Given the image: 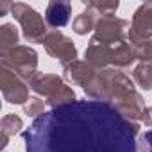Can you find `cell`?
<instances>
[{"instance_id": "6da1fadb", "label": "cell", "mask_w": 152, "mask_h": 152, "mask_svg": "<svg viewBox=\"0 0 152 152\" xmlns=\"http://www.w3.org/2000/svg\"><path fill=\"white\" fill-rule=\"evenodd\" d=\"M138 134L113 102L75 100L39 115L22 138L25 152H138Z\"/></svg>"}, {"instance_id": "7a4b0ae2", "label": "cell", "mask_w": 152, "mask_h": 152, "mask_svg": "<svg viewBox=\"0 0 152 152\" xmlns=\"http://www.w3.org/2000/svg\"><path fill=\"white\" fill-rule=\"evenodd\" d=\"M0 57H2V66L13 70L27 84L38 75V54L31 47L18 45L4 54H0Z\"/></svg>"}, {"instance_id": "3957f363", "label": "cell", "mask_w": 152, "mask_h": 152, "mask_svg": "<svg viewBox=\"0 0 152 152\" xmlns=\"http://www.w3.org/2000/svg\"><path fill=\"white\" fill-rule=\"evenodd\" d=\"M11 15L22 25L23 38L27 41L43 43V39L48 34V29H47V22L36 9H32L31 6H27L23 2H15L11 6Z\"/></svg>"}, {"instance_id": "277c9868", "label": "cell", "mask_w": 152, "mask_h": 152, "mask_svg": "<svg viewBox=\"0 0 152 152\" xmlns=\"http://www.w3.org/2000/svg\"><path fill=\"white\" fill-rule=\"evenodd\" d=\"M129 22L122 20L115 15H107V16H100L95 27V34L93 39L104 45H116L120 41H125L127 38V31H129Z\"/></svg>"}, {"instance_id": "5b68a950", "label": "cell", "mask_w": 152, "mask_h": 152, "mask_svg": "<svg viewBox=\"0 0 152 152\" xmlns=\"http://www.w3.org/2000/svg\"><path fill=\"white\" fill-rule=\"evenodd\" d=\"M41 45L45 47L50 57L57 59L63 64V68L73 61H77V48H75L73 41L68 36H64L61 31H50Z\"/></svg>"}, {"instance_id": "8992f818", "label": "cell", "mask_w": 152, "mask_h": 152, "mask_svg": "<svg viewBox=\"0 0 152 152\" xmlns=\"http://www.w3.org/2000/svg\"><path fill=\"white\" fill-rule=\"evenodd\" d=\"M145 39H152V2H145L134 11L125 38V41H129L132 47Z\"/></svg>"}, {"instance_id": "52a82bcc", "label": "cell", "mask_w": 152, "mask_h": 152, "mask_svg": "<svg viewBox=\"0 0 152 152\" xmlns=\"http://www.w3.org/2000/svg\"><path fill=\"white\" fill-rule=\"evenodd\" d=\"M0 88H2L4 99L9 104H22V106H25L27 100L31 99L27 83L22 81L13 70H9L6 66H2V72H0Z\"/></svg>"}, {"instance_id": "ba28073f", "label": "cell", "mask_w": 152, "mask_h": 152, "mask_svg": "<svg viewBox=\"0 0 152 152\" xmlns=\"http://www.w3.org/2000/svg\"><path fill=\"white\" fill-rule=\"evenodd\" d=\"M100 75L106 83V88L109 91V97H111V102H116L120 100L122 97H125L127 93L134 91V83L132 79H129L127 75L116 68H106V70H100Z\"/></svg>"}, {"instance_id": "9c48e42d", "label": "cell", "mask_w": 152, "mask_h": 152, "mask_svg": "<svg viewBox=\"0 0 152 152\" xmlns=\"http://www.w3.org/2000/svg\"><path fill=\"white\" fill-rule=\"evenodd\" d=\"M99 73V70H95L88 61H73L70 64L64 66V77L75 84L83 86V90L95 79V75Z\"/></svg>"}, {"instance_id": "30bf717a", "label": "cell", "mask_w": 152, "mask_h": 152, "mask_svg": "<svg viewBox=\"0 0 152 152\" xmlns=\"http://www.w3.org/2000/svg\"><path fill=\"white\" fill-rule=\"evenodd\" d=\"M29 86L38 93V95H43L47 100L52 99L54 95H57L61 91V88L64 86L63 79L56 73H39L29 83Z\"/></svg>"}, {"instance_id": "8fae6325", "label": "cell", "mask_w": 152, "mask_h": 152, "mask_svg": "<svg viewBox=\"0 0 152 152\" xmlns=\"http://www.w3.org/2000/svg\"><path fill=\"white\" fill-rule=\"evenodd\" d=\"M115 107L129 120L132 122H138L141 120V115H143V109H145V102H143V97L134 90L131 93H127L125 97H122L120 100L113 102Z\"/></svg>"}, {"instance_id": "7c38bea8", "label": "cell", "mask_w": 152, "mask_h": 152, "mask_svg": "<svg viewBox=\"0 0 152 152\" xmlns=\"http://www.w3.org/2000/svg\"><path fill=\"white\" fill-rule=\"evenodd\" d=\"M72 16V4L70 2H61V0H52L47 6L45 11V22L47 25H50L52 29H59L64 27L70 22Z\"/></svg>"}, {"instance_id": "4fadbf2b", "label": "cell", "mask_w": 152, "mask_h": 152, "mask_svg": "<svg viewBox=\"0 0 152 152\" xmlns=\"http://www.w3.org/2000/svg\"><path fill=\"white\" fill-rule=\"evenodd\" d=\"M84 61H88L95 70H106L111 64V47L95 41L93 38L88 43L86 54H84Z\"/></svg>"}, {"instance_id": "5bb4252c", "label": "cell", "mask_w": 152, "mask_h": 152, "mask_svg": "<svg viewBox=\"0 0 152 152\" xmlns=\"http://www.w3.org/2000/svg\"><path fill=\"white\" fill-rule=\"evenodd\" d=\"M134 48L129 41H120L111 47V64L115 68H127L134 63Z\"/></svg>"}, {"instance_id": "9a60e30c", "label": "cell", "mask_w": 152, "mask_h": 152, "mask_svg": "<svg viewBox=\"0 0 152 152\" xmlns=\"http://www.w3.org/2000/svg\"><path fill=\"white\" fill-rule=\"evenodd\" d=\"M99 18H100V15H99L95 9H91L90 6H86V11H83L81 15L75 16V20H73V23H72V29H73L75 34L84 36V34L95 31Z\"/></svg>"}, {"instance_id": "2e32d148", "label": "cell", "mask_w": 152, "mask_h": 152, "mask_svg": "<svg viewBox=\"0 0 152 152\" xmlns=\"http://www.w3.org/2000/svg\"><path fill=\"white\" fill-rule=\"evenodd\" d=\"M22 127H23V122H22V118L18 115L9 113V115L2 116V122H0V134H2L0 136V148H4L7 145L9 138L18 134Z\"/></svg>"}, {"instance_id": "e0dca14e", "label": "cell", "mask_w": 152, "mask_h": 152, "mask_svg": "<svg viewBox=\"0 0 152 152\" xmlns=\"http://www.w3.org/2000/svg\"><path fill=\"white\" fill-rule=\"evenodd\" d=\"M16 43H18V29L13 23H4L0 27V54L18 47Z\"/></svg>"}, {"instance_id": "ac0fdd59", "label": "cell", "mask_w": 152, "mask_h": 152, "mask_svg": "<svg viewBox=\"0 0 152 152\" xmlns=\"http://www.w3.org/2000/svg\"><path fill=\"white\" fill-rule=\"evenodd\" d=\"M132 77L143 90H150L152 88V63H140L132 72Z\"/></svg>"}, {"instance_id": "d6986e66", "label": "cell", "mask_w": 152, "mask_h": 152, "mask_svg": "<svg viewBox=\"0 0 152 152\" xmlns=\"http://www.w3.org/2000/svg\"><path fill=\"white\" fill-rule=\"evenodd\" d=\"M45 102H47V106H48L50 109H56V107H63V106L73 104V102H75V91H73L70 86L64 84L57 95H54L52 99H48V100H45Z\"/></svg>"}, {"instance_id": "ffe728a7", "label": "cell", "mask_w": 152, "mask_h": 152, "mask_svg": "<svg viewBox=\"0 0 152 152\" xmlns=\"http://www.w3.org/2000/svg\"><path fill=\"white\" fill-rule=\"evenodd\" d=\"M132 48H134L136 59H140L141 63H152V39H145L134 45Z\"/></svg>"}, {"instance_id": "44dd1931", "label": "cell", "mask_w": 152, "mask_h": 152, "mask_svg": "<svg viewBox=\"0 0 152 152\" xmlns=\"http://www.w3.org/2000/svg\"><path fill=\"white\" fill-rule=\"evenodd\" d=\"M45 106H47V102L41 100L39 97H31V99L27 100V104L23 106V111H25V115L36 116V118H38L39 115L45 113Z\"/></svg>"}, {"instance_id": "7402d4cb", "label": "cell", "mask_w": 152, "mask_h": 152, "mask_svg": "<svg viewBox=\"0 0 152 152\" xmlns=\"http://www.w3.org/2000/svg\"><path fill=\"white\" fill-rule=\"evenodd\" d=\"M86 6L95 9L100 16H107V15H115L120 4L116 2V0H113V2H88Z\"/></svg>"}, {"instance_id": "603a6c76", "label": "cell", "mask_w": 152, "mask_h": 152, "mask_svg": "<svg viewBox=\"0 0 152 152\" xmlns=\"http://www.w3.org/2000/svg\"><path fill=\"white\" fill-rule=\"evenodd\" d=\"M138 152H152V129L138 136Z\"/></svg>"}, {"instance_id": "cb8c5ba5", "label": "cell", "mask_w": 152, "mask_h": 152, "mask_svg": "<svg viewBox=\"0 0 152 152\" xmlns=\"http://www.w3.org/2000/svg\"><path fill=\"white\" fill-rule=\"evenodd\" d=\"M11 2H0V16H4L6 13H7V9L11 11Z\"/></svg>"}]
</instances>
